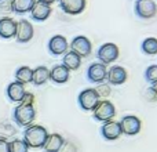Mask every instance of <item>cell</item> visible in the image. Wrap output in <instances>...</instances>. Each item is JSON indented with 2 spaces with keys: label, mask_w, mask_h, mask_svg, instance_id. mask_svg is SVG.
Here are the masks:
<instances>
[{
  "label": "cell",
  "mask_w": 157,
  "mask_h": 152,
  "mask_svg": "<svg viewBox=\"0 0 157 152\" xmlns=\"http://www.w3.org/2000/svg\"><path fill=\"white\" fill-rule=\"evenodd\" d=\"M36 118V111L33 105H26V104L19 102L18 106H15L13 114V119L19 127H28L33 123Z\"/></svg>",
  "instance_id": "7a4b0ae2"
},
{
  "label": "cell",
  "mask_w": 157,
  "mask_h": 152,
  "mask_svg": "<svg viewBox=\"0 0 157 152\" xmlns=\"http://www.w3.org/2000/svg\"><path fill=\"white\" fill-rule=\"evenodd\" d=\"M77 102L83 111H94L97 104L99 102V95L95 91V89H84L78 94Z\"/></svg>",
  "instance_id": "5b68a950"
},
{
  "label": "cell",
  "mask_w": 157,
  "mask_h": 152,
  "mask_svg": "<svg viewBox=\"0 0 157 152\" xmlns=\"http://www.w3.org/2000/svg\"><path fill=\"white\" fill-rule=\"evenodd\" d=\"M121 133L125 136H136L141 131V120L134 115H125L119 122Z\"/></svg>",
  "instance_id": "ba28073f"
},
{
  "label": "cell",
  "mask_w": 157,
  "mask_h": 152,
  "mask_svg": "<svg viewBox=\"0 0 157 152\" xmlns=\"http://www.w3.org/2000/svg\"><path fill=\"white\" fill-rule=\"evenodd\" d=\"M10 152H29V147L24 140H13L10 142Z\"/></svg>",
  "instance_id": "d4e9b609"
},
{
  "label": "cell",
  "mask_w": 157,
  "mask_h": 152,
  "mask_svg": "<svg viewBox=\"0 0 157 152\" xmlns=\"http://www.w3.org/2000/svg\"><path fill=\"white\" fill-rule=\"evenodd\" d=\"M0 152H10V142L6 138H0Z\"/></svg>",
  "instance_id": "f1b7e54d"
},
{
  "label": "cell",
  "mask_w": 157,
  "mask_h": 152,
  "mask_svg": "<svg viewBox=\"0 0 157 152\" xmlns=\"http://www.w3.org/2000/svg\"><path fill=\"white\" fill-rule=\"evenodd\" d=\"M36 0H10V7L11 11L18 15H22V14L30 13L33 4H35Z\"/></svg>",
  "instance_id": "ffe728a7"
},
{
  "label": "cell",
  "mask_w": 157,
  "mask_h": 152,
  "mask_svg": "<svg viewBox=\"0 0 157 152\" xmlns=\"http://www.w3.org/2000/svg\"><path fill=\"white\" fill-rule=\"evenodd\" d=\"M40 2H44V3H47V4H50V6H51V4H52V3L58 2V0H40Z\"/></svg>",
  "instance_id": "4dcf8cb0"
},
{
  "label": "cell",
  "mask_w": 157,
  "mask_h": 152,
  "mask_svg": "<svg viewBox=\"0 0 157 152\" xmlns=\"http://www.w3.org/2000/svg\"><path fill=\"white\" fill-rule=\"evenodd\" d=\"M141 49H142V51L147 55L157 54V39L156 38H146L142 42Z\"/></svg>",
  "instance_id": "cb8c5ba5"
},
{
  "label": "cell",
  "mask_w": 157,
  "mask_h": 152,
  "mask_svg": "<svg viewBox=\"0 0 157 152\" xmlns=\"http://www.w3.org/2000/svg\"><path fill=\"white\" fill-rule=\"evenodd\" d=\"M33 35H35L33 25L28 19H19L17 22V30L14 38L18 43H28L33 39Z\"/></svg>",
  "instance_id": "52a82bcc"
},
{
  "label": "cell",
  "mask_w": 157,
  "mask_h": 152,
  "mask_svg": "<svg viewBox=\"0 0 157 152\" xmlns=\"http://www.w3.org/2000/svg\"><path fill=\"white\" fill-rule=\"evenodd\" d=\"M149 90H150L152 93H155V94H157V80H156V82H153V83H150Z\"/></svg>",
  "instance_id": "f546056e"
},
{
  "label": "cell",
  "mask_w": 157,
  "mask_h": 152,
  "mask_svg": "<svg viewBox=\"0 0 157 152\" xmlns=\"http://www.w3.org/2000/svg\"><path fill=\"white\" fill-rule=\"evenodd\" d=\"M0 2H10V0H0Z\"/></svg>",
  "instance_id": "1f68e13d"
},
{
  "label": "cell",
  "mask_w": 157,
  "mask_h": 152,
  "mask_svg": "<svg viewBox=\"0 0 157 152\" xmlns=\"http://www.w3.org/2000/svg\"><path fill=\"white\" fill-rule=\"evenodd\" d=\"M119 47L114 43H105L98 49L97 51V58L99 60L101 64L103 65H108V64H112L119 58Z\"/></svg>",
  "instance_id": "8992f818"
},
{
  "label": "cell",
  "mask_w": 157,
  "mask_h": 152,
  "mask_svg": "<svg viewBox=\"0 0 157 152\" xmlns=\"http://www.w3.org/2000/svg\"><path fill=\"white\" fill-rule=\"evenodd\" d=\"M32 74L33 69L29 68V66H19L18 69L15 71V82L21 84H28L32 83Z\"/></svg>",
  "instance_id": "603a6c76"
},
{
  "label": "cell",
  "mask_w": 157,
  "mask_h": 152,
  "mask_svg": "<svg viewBox=\"0 0 157 152\" xmlns=\"http://www.w3.org/2000/svg\"><path fill=\"white\" fill-rule=\"evenodd\" d=\"M127 71H125L123 66L114 65L110 69H108V75H106V80L109 84H113V86H120V84H124L127 82Z\"/></svg>",
  "instance_id": "9a60e30c"
},
{
  "label": "cell",
  "mask_w": 157,
  "mask_h": 152,
  "mask_svg": "<svg viewBox=\"0 0 157 152\" xmlns=\"http://www.w3.org/2000/svg\"><path fill=\"white\" fill-rule=\"evenodd\" d=\"M61 10L69 15H78L86 10V0H58Z\"/></svg>",
  "instance_id": "4fadbf2b"
},
{
  "label": "cell",
  "mask_w": 157,
  "mask_h": 152,
  "mask_svg": "<svg viewBox=\"0 0 157 152\" xmlns=\"http://www.w3.org/2000/svg\"><path fill=\"white\" fill-rule=\"evenodd\" d=\"M17 22L13 18H0V38L2 39H13L15 36Z\"/></svg>",
  "instance_id": "e0dca14e"
},
{
  "label": "cell",
  "mask_w": 157,
  "mask_h": 152,
  "mask_svg": "<svg viewBox=\"0 0 157 152\" xmlns=\"http://www.w3.org/2000/svg\"><path fill=\"white\" fill-rule=\"evenodd\" d=\"M62 65L66 66L69 71H77L81 65V57L78 54H76L75 51H66L62 55Z\"/></svg>",
  "instance_id": "44dd1931"
},
{
  "label": "cell",
  "mask_w": 157,
  "mask_h": 152,
  "mask_svg": "<svg viewBox=\"0 0 157 152\" xmlns=\"http://www.w3.org/2000/svg\"><path fill=\"white\" fill-rule=\"evenodd\" d=\"M50 80V69L44 65H40L33 69L32 74V83L35 86H43Z\"/></svg>",
  "instance_id": "7402d4cb"
},
{
  "label": "cell",
  "mask_w": 157,
  "mask_h": 152,
  "mask_svg": "<svg viewBox=\"0 0 157 152\" xmlns=\"http://www.w3.org/2000/svg\"><path fill=\"white\" fill-rule=\"evenodd\" d=\"M33 101H35V97H33L32 93H25L24 98H22L21 104H26V105H33Z\"/></svg>",
  "instance_id": "83f0119b"
},
{
  "label": "cell",
  "mask_w": 157,
  "mask_h": 152,
  "mask_svg": "<svg viewBox=\"0 0 157 152\" xmlns=\"http://www.w3.org/2000/svg\"><path fill=\"white\" fill-rule=\"evenodd\" d=\"M106 75H108L106 65H103L101 62L90 64L88 68H87V79L91 83H95V84L103 83L106 80Z\"/></svg>",
  "instance_id": "9c48e42d"
},
{
  "label": "cell",
  "mask_w": 157,
  "mask_h": 152,
  "mask_svg": "<svg viewBox=\"0 0 157 152\" xmlns=\"http://www.w3.org/2000/svg\"><path fill=\"white\" fill-rule=\"evenodd\" d=\"M71 78V71L66 66H63L62 64L54 65L50 69V80H52L57 84H63L69 80Z\"/></svg>",
  "instance_id": "2e32d148"
},
{
  "label": "cell",
  "mask_w": 157,
  "mask_h": 152,
  "mask_svg": "<svg viewBox=\"0 0 157 152\" xmlns=\"http://www.w3.org/2000/svg\"><path fill=\"white\" fill-rule=\"evenodd\" d=\"M6 93H7V97L11 102H21L26 91H25L24 84L18 83V82H13L7 86Z\"/></svg>",
  "instance_id": "ac0fdd59"
},
{
  "label": "cell",
  "mask_w": 157,
  "mask_h": 152,
  "mask_svg": "<svg viewBox=\"0 0 157 152\" xmlns=\"http://www.w3.org/2000/svg\"><path fill=\"white\" fill-rule=\"evenodd\" d=\"M116 116V108L114 105L108 100H102L97 104V106L92 111V118L97 122L105 123L109 120H113V118Z\"/></svg>",
  "instance_id": "3957f363"
},
{
  "label": "cell",
  "mask_w": 157,
  "mask_h": 152,
  "mask_svg": "<svg viewBox=\"0 0 157 152\" xmlns=\"http://www.w3.org/2000/svg\"><path fill=\"white\" fill-rule=\"evenodd\" d=\"M48 137V131L40 125H30L24 131V141L29 148H43Z\"/></svg>",
  "instance_id": "6da1fadb"
},
{
  "label": "cell",
  "mask_w": 157,
  "mask_h": 152,
  "mask_svg": "<svg viewBox=\"0 0 157 152\" xmlns=\"http://www.w3.org/2000/svg\"><path fill=\"white\" fill-rule=\"evenodd\" d=\"M68 49H69V43L65 36L62 35H55L48 40V51L50 54L55 55V57L63 55L68 51Z\"/></svg>",
  "instance_id": "8fae6325"
},
{
  "label": "cell",
  "mask_w": 157,
  "mask_h": 152,
  "mask_svg": "<svg viewBox=\"0 0 157 152\" xmlns=\"http://www.w3.org/2000/svg\"><path fill=\"white\" fill-rule=\"evenodd\" d=\"M95 91L98 93V95L101 97H108V95H110V87H109V84H105V82L103 83H99L98 84V87L95 89Z\"/></svg>",
  "instance_id": "4316f807"
},
{
  "label": "cell",
  "mask_w": 157,
  "mask_h": 152,
  "mask_svg": "<svg viewBox=\"0 0 157 152\" xmlns=\"http://www.w3.org/2000/svg\"><path fill=\"white\" fill-rule=\"evenodd\" d=\"M145 79H146V82H149V83H153V82L157 80V64L149 65L145 69Z\"/></svg>",
  "instance_id": "484cf974"
},
{
  "label": "cell",
  "mask_w": 157,
  "mask_h": 152,
  "mask_svg": "<svg viewBox=\"0 0 157 152\" xmlns=\"http://www.w3.org/2000/svg\"><path fill=\"white\" fill-rule=\"evenodd\" d=\"M69 47H71L72 51L78 54L81 58L88 57L92 51V44H91V42H90V39L86 38V36H76V38L71 42Z\"/></svg>",
  "instance_id": "30bf717a"
},
{
  "label": "cell",
  "mask_w": 157,
  "mask_h": 152,
  "mask_svg": "<svg viewBox=\"0 0 157 152\" xmlns=\"http://www.w3.org/2000/svg\"><path fill=\"white\" fill-rule=\"evenodd\" d=\"M134 11L141 19H149L157 14V4L155 0H135Z\"/></svg>",
  "instance_id": "277c9868"
},
{
  "label": "cell",
  "mask_w": 157,
  "mask_h": 152,
  "mask_svg": "<svg viewBox=\"0 0 157 152\" xmlns=\"http://www.w3.org/2000/svg\"><path fill=\"white\" fill-rule=\"evenodd\" d=\"M121 129H120L119 122H114V120H109L105 122L101 126V136L103 137L108 141H114V140L120 138L121 136Z\"/></svg>",
  "instance_id": "5bb4252c"
},
{
  "label": "cell",
  "mask_w": 157,
  "mask_h": 152,
  "mask_svg": "<svg viewBox=\"0 0 157 152\" xmlns=\"http://www.w3.org/2000/svg\"><path fill=\"white\" fill-rule=\"evenodd\" d=\"M51 11H52V8L50 4H47V3H44V2H40V0H36L32 10H30V17H32L33 21L43 22L51 15Z\"/></svg>",
  "instance_id": "7c38bea8"
},
{
  "label": "cell",
  "mask_w": 157,
  "mask_h": 152,
  "mask_svg": "<svg viewBox=\"0 0 157 152\" xmlns=\"http://www.w3.org/2000/svg\"><path fill=\"white\" fill-rule=\"evenodd\" d=\"M63 142H65V140H63V137L61 134L58 133L48 134V137H47L46 142L43 145V150L44 152H59Z\"/></svg>",
  "instance_id": "d6986e66"
}]
</instances>
